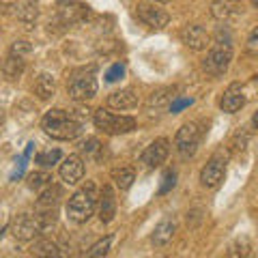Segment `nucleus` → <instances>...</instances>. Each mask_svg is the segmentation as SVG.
<instances>
[{"mask_svg": "<svg viewBox=\"0 0 258 258\" xmlns=\"http://www.w3.org/2000/svg\"><path fill=\"white\" fill-rule=\"evenodd\" d=\"M93 123L95 127L103 132L106 136H123V134H132L138 123H136L134 116H127V114H114L110 112L108 108H99L95 110L93 114Z\"/></svg>", "mask_w": 258, "mask_h": 258, "instance_id": "obj_3", "label": "nucleus"}, {"mask_svg": "<svg viewBox=\"0 0 258 258\" xmlns=\"http://www.w3.org/2000/svg\"><path fill=\"white\" fill-rule=\"evenodd\" d=\"M62 159V153L58 151V149H47V151H43V153H39V155L35 157V161L41 168H54L58 161Z\"/></svg>", "mask_w": 258, "mask_h": 258, "instance_id": "obj_26", "label": "nucleus"}, {"mask_svg": "<svg viewBox=\"0 0 258 258\" xmlns=\"http://www.w3.org/2000/svg\"><path fill=\"white\" fill-rule=\"evenodd\" d=\"M112 181H114L116 189H120V191L132 189V185H134V181H136V172H134V168H129V166L114 168V170H112Z\"/></svg>", "mask_w": 258, "mask_h": 258, "instance_id": "obj_22", "label": "nucleus"}, {"mask_svg": "<svg viewBox=\"0 0 258 258\" xmlns=\"http://www.w3.org/2000/svg\"><path fill=\"white\" fill-rule=\"evenodd\" d=\"M245 101H247V97L243 93V86L239 82H235L224 91L222 99H220V108H222V112H226V114H235V112H239L245 106Z\"/></svg>", "mask_w": 258, "mask_h": 258, "instance_id": "obj_13", "label": "nucleus"}, {"mask_svg": "<svg viewBox=\"0 0 258 258\" xmlns=\"http://www.w3.org/2000/svg\"><path fill=\"white\" fill-rule=\"evenodd\" d=\"M123 76H125V64L116 62V64H112V67L106 71V82H118Z\"/></svg>", "mask_w": 258, "mask_h": 258, "instance_id": "obj_28", "label": "nucleus"}, {"mask_svg": "<svg viewBox=\"0 0 258 258\" xmlns=\"http://www.w3.org/2000/svg\"><path fill=\"white\" fill-rule=\"evenodd\" d=\"M136 13H138V20L144 24V26L155 28V30L166 28L168 22H170L168 11L161 9L159 3H155V0H151V3H140L138 9H136Z\"/></svg>", "mask_w": 258, "mask_h": 258, "instance_id": "obj_9", "label": "nucleus"}, {"mask_svg": "<svg viewBox=\"0 0 258 258\" xmlns=\"http://www.w3.org/2000/svg\"><path fill=\"white\" fill-rule=\"evenodd\" d=\"M140 97L134 88H123V91H114L108 97V108L112 110H134L138 108Z\"/></svg>", "mask_w": 258, "mask_h": 258, "instance_id": "obj_15", "label": "nucleus"}, {"mask_svg": "<svg viewBox=\"0 0 258 258\" xmlns=\"http://www.w3.org/2000/svg\"><path fill=\"white\" fill-rule=\"evenodd\" d=\"M28 187L32 189V191H43L47 185H52V174H47V172H30L28 174Z\"/></svg>", "mask_w": 258, "mask_h": 258, "instance_id": "obj_25", "label": "nucleus"}, {"mask_svg": "<svg viewBox=\"0 0 258 258\" xmlns=\"http://www.w3.org/2000/svg\"><path fill=\"white\" fill-rule=\"evenodd\" d=\"M30 254H35V256H45V258H50V256H60V247L54 243V241L50 239H37L35 243H32L30 247Z\"/></svg>", "mask_w": 258, "mask_h": 258, "instance_id": "obj_23", "label": "nucleus"}, {"mask_svg": "<svg viewBox=\"0 0 258 258\" xmlns=\"http://www.w3.org/2000/svg\"><path fill=\"white\" fill-rule=\"evenodd\" d=\"M15 18L26 26H32L39 18V5L37 0H18L15 3Z\"/></svg>", "mask_w": 258, "mask_h": 258, "instance_id": "obj_20", "label": "nucleus"}, {"mask_svg": "<svg viewBox=\"0 0 258 258\" xmlns=\"http://www.w3.org/2000/svg\"><path fill=\"white\" fill-rule=\"evenodd\" d=\"M24 58H26V56L13 54V52L7 54V58L3 62V74H5V78L9 80V82H15V80L22 78L24 69H26V60Z\"/></svg>", "mask_w": 258, "mask_h": 258, "instance_id": "obj_18", "label": "nucleus"}, {"mask_svg": "<svg viewBox=\"0 0 258 258\" xmlns=\"http://www.w3.org/2000/svg\"><path fill=\"white\" fill-rule=\"evenodd\" d=\"M181 41L189 47L194 52H205L207 47H211V35L200 26V24H187V26H183L181 32H179Z\"/></svg>", "mask_w": 258, "mask_h": 258, "instance_id": "obj_10", "label": "nucleus"}, {"mask_svg": "<svg viewBox=\"0 0 258 258\" xmlns=\"http://www.w3.org/2000/svg\"><path fill=\"white\" fill-rule=\"evenodd\" d=\"M9 230H11L13 239L22 241V243H26V241H35L43 232L41 224H39V220H37V215H30V213L15 215L11 226H9Z\"/></svg>", "mask_w": 258, "mask_h": 258, "instance_id": "obj_7", "label": "nucleus"}, {"mask_svg": "<svg viewBox=\"0 0 258 258\" xmlns=\"http://www.w3.org/2000/svg\"><path fill=\"white\" fill-rule=\"evenodd\" d=\"M60 187L58 185H47L43 191H39L37 198V209H56L60 203Z\"/></svg>", "mask_w": 258, "mask_h": 258, "instance_id": "obj_21", "label": "nucleus"}, {"mask_svg": "<svg viewBox=\"0 0 258 258\" xmlns=\"http://www.w3.org/2000/svg\"><path fill=\"white\" fill-rule=\"evenodd\" d=\"M168 153H170V140L168 138H155L147 149L142 151L140 161L147 168H159L168 159Z\"/></svg>", "mask_w": 258, "mask_h": 258, "instance_id": "obj_11", "label": "nucleus"}, {"mask_svg": "<svg viewBox=\"0 0 258 258\" xmlns=\"http://www.w3.org/2000/svg\"><path fill=\"white\" fill-rule=\"evenodd\" d=\"M200 140H203V129H200L198 123L189 120V123H183L179 127V132H176V136H174V149H176V153H179L183 159H187V157H191L194 153L198 151Z\"/></svg>", "mask_w": 258, "mask_h": 258, "instance_id": "obj_6", "label": "nucleus"}, {"mask_svg": "<svg viewBox=\"0 0 258 258\" xmlns=\"http://www.w3.org/2000/svg\"><path fill=\"white\" fill-rule=\"evenodd\" d=\"M252 125H254V127H256V129H258V112H256V114H254V116H252Z\"/></svg>", "mask_w": 258, "mask_h": 258, "instance_id": "obj_33", "label": "nucleus"}, {"mask_svg": "<svg viewBox=\"0 0 258 258\" xmlns=\"http://www.w3.org/2000/svg\"><path fill=\"white\" fill-rule=\"evenodd\" d=\"M97 76H95V67H88V69H80L76 71L69 80V86H67V93L74 101L78 103H84L88 99H93L97 95Z\"/></svg>", "mask_w": 258, "mask_h": 258, "instance_id": "obj_5", "label": "nucleus"}, {"mask_svg": "<svg viewBox=\"0 0 258 258\" xmlns=\"http://www.w3.org/2000/svg\"><path fill=\"white\" fill-rule=\"evenodd\" d=\"M86 15H88V7L80 5V3H60L58 5V20L64 26H71V24L86 20Z\"/></svg>", "mask_w": 258, "mask_h": 258, "instance_id": "obj_16", "label": "nucleus"}, {"mask_svg": "<svg viewBox=\"0 0 258 258\" xmlns=\"http://www.w3.org/2000/svg\"><path fill=\"white\" fill-rule=\"evenodd\" d=\"M41 129L45 136H50L54 140H76L82 134V123L76 118V114H71L67 110L54 108L50 112H45V116L41 118Z\"/></svg>", "mask_w": 258, "mask_h": 258, "instance_id": "obj_1", "label": "nucleus"}, {"mask_svg": "<svg viewBox=\"0 0 258 258\" xmlns=\"http://www.w3.org/2000/svg\"><path fill=\"white\" fill-rule=\"evenodd\" d=\"M110 247H112V235H108V237H103V239L97 241V243L86 252V256H88V258H101V256H108Z\"/></svg>", "mask_w": 258, "mask_h": 258, "instance_id": "obj_27", "label": "nucleus"}, {"mask_svg": "<svg viewBox=\"0 0 258 258\" xmlns=\"http://www.w3.org/2000/svg\"><path fill=\"white\" fill-rule=\"evenodd\" d=\"M224 176H226V155L220 151L209 157V161L203 166V170H200V185L207 189H215L224 181Z\"/></svg>", "mask_w": 258, "mask_h": 258, "instance_id": "obj_8", "label": "nucleus"}, {"mask_svg": "<svg viewBox=\"0 0 258 258\" xmlns=\"http://www.w3.org/2000/svg\"><path fill=\"white\" fill-rule=\"evenodd\" d=\"M245 52L249 56H258V26L247 35V41H245Z\"/></svg>", "mask_w": 258, "mask_h": 258, "instance_id": "obj_29", "label": "nucleus"}, {"mask_svg": "<svg viewBox=\"0 0 258 258\" xmlns=\"http://www.w3.org/2000/svg\"><path fill=\"white\" fill-rule=\"evenodd\" d=\"M101 144L97 138H86L84 142H80V151H84L86 155H95V153H99Z\"/></svg>", "mask_w": 258, "mask_h": 258, "instance_id": "obj_30", "label": "nucleus"}, {"mask_svg": "<svg viewBox=\"0 0 258 258\" xmlns=\"http://www.w3.org/2000/svg\"><path fill=\"white\" fill-rule=\"evenodd\" d=\"M84 172H86L84 159L80 157L78 153H74V155H69V157H64L60 168H58V174H60V179H62L64 185H78L80 181L84 179Z\"/></svg>", "mask_w": 258, "mask_h": 258, "instance_id": "obj_12", "label": "nucleus"}, {"mask_svg": "<svg viewBox=\"0 0 258 258\" xmlns=\"http://www.w3.org/2000/svg\"><path fill=\"white\" fill-rule=\"evenodd\" d=\"M232 3L230 0H215V3H211V15L217 20V22H226L232 15Z\"/></svg>", "mask_w": 258, "mask_h": 258, "instance_id": "obj_24", "label": "nucleus"}, {"mask_svg": "<svg viewBox=\"0 0 258 258\" xmlns=\"http://www.w3.org/2000/svg\"><path fill=\"white\" fill-rule=\"evenodd\" d=\"M97 213H99V220L103 224H110L116 217V196L112 185H103V189L99 194V207H97Z\"/></svg>", "mask_w": 258, "mask_h": 258, "instance_id": "obj_14", "label": "nucleus"}, {"mask_svg": "<svg viewBox=\"0 0 258 258\" xmlns=\"http://www.w3.org/2000/svg\"><path fill=\"white\" fill-rule=\"evenodd\" d=\"M99 207V191L93 181L84 183L67 203V215L71 222L76 224H86L93 217V213Z\"/></svg>", "mask_w": 258, "mask_h": 258, "instance_id": "obj_2", "label": "nucleus"}, {"mask_svg": "<svg viewBox=\"0 0 258 258\" xmlns=\"http://www.w3.org/2000/svg\"><path fill=\"white\" fill-rule=\"evenodd\" d=\"M230 3H237V0H230Z\"/></svg>", "mask_w": 258, "mask_h": 258, "instance_id": "obj_35", "label": "nucleus"}, {"mask_svg": "<svg viewBox=\"0 0 258 258\" xmlns=\"http://www.w3.org/2000/svg\"><path fill=\"white\" fill-rule=\"evenodd\" d=\"M161 181L164 183H161V187H159V194H168L176 183V172L174 170H166V174H164V179Z\"/></svg>", "mask_w": 258, "mask_h": 258, "instance_id": "obj_31", "label": "nucleus"}, {"mask_svg": "<svg viewBox=\"0 0 258 258\" xmlns=\"http://www.w3.org/2000/svg\"><path fill=\"white\" fill-rule=\"evenodd\" d=\"M32 91H35V95L39 97L41 101H47L52 99V97L56 95V78L52 74H39L35 84H32Z\"/></svg>", "mask_w": 258, "mask_h": 258, "instance_id": "obj_19", "label": "nucleus"}, {"mask_svg": "<svg viewBox=\"0 0 258 258\" xmlns=\"http://www.w3.org/2000/svg\"><path fill=\"white\" fill-rule=\"evenodd\" d=\"M174 232H176V224H174V220H170V217H164V220H161V222L155 226V230H153V235H151L153 245L166 247V245L174 239Z\"/></svg>", "mask_w": 258, "mask_h": 258, "instance_id": "obj_17", "label": "nucleus"}, {"mask_svg": "<svg viewBox=\"0 0 258 258\" xmlns=\"http://www.w3.org/2000/svg\"><path fill=\"white\" fill-rule=\"evenodd\" d=\"M155 3H159V5H164V3H170V0H155Z\"/></svg>", "mask_w": 258, "mask_h": 258, "instance_id": "obj_34", "label": "nucleus"}, {"mask_svg": "<svg viewBox=\"0 0 258 258\" xmlns=\"http://www.w3.org/2000/svg\"><path fill=\"white\" fill-rule=\"evenodd\" d=\"M230 62H232V43H230V39H224L222 37H217V41L209 47V54H207V58L203 62V67L209 76H213V78H222L226 71H228L230 67Z\"/></svg>", "mask_w": 258, "mask_h": 258, "instance_id": "obj_4", "label": "nucleus"}, {"mask_svg": "<svg viewBox=\"0 0 258 258\" xmlns=\"http://www.w3.org/2000/svg\"><path fill=\"white\" fill-rule=\"evenodd\" d=\"M9 52L20 54V56H28V54L32 52V45H30L28 41H15V43L11 45V50H9Z\"/></svg>", "mask_w": 258, "mask_h": 258, "instance_id": "obj_32", "label": "nucleus"}]
</instances>
